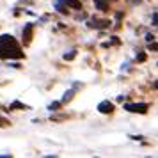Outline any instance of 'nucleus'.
<instances>
[{
    "mask_svg": "<svg viewBox=\"0 0 158 158\" xmlns=\"http://www.w3.org/2000/svg\"><path fill=\"white\" fill-rule=\"evenodd\" d=\"M148 108H149L148 103H128V105H124V110H128V112H135V114H146Z\"/></svg>",
    "mask_w": 158,
    "mask_h": 158,
    "instance_id": "f03ea898",
    "label": "nucleus"
},
{
    "mask_svg": "<svg viewBox=\"0 0 158 158\" xmlns=\"http://www.w3.org/2000/svg\"><path fill=\"white\" fill-rule=\"evenodd\" d=\"M60 105H62V103H60V101H53V103H50V110H59V108H60Z\"/></svg>",
    "mask_w": 158,
    "mask_h": 158,
    "instance_id": "1a4fd4ad",
    "label": "nucleus"
},
{
    "mask_svg": "<svg viewBox=\"0 0 158 158\" xmlns=\"http://www.w3.org/2000/svg\"><path fill=\"white\" fill-rule=\"evenodd\" d=\"M153 25H155V27L158 25V15L156 13H153Z\"/></svg>",
    "mask_w": 158,
    "mask_h": 158,
    "instance_id": "2eb2a0df",
    "label": "nucleus"
},
{
    "mask_svg": "<svg viewBox=\"0 0 158 158\" xmlns=\"http://www.w3.org/2000/svg\"><path fill=\"white\" fill-rule=\"evenodd\" d=\"M75 55H77V52H69L68 55H64V59H66V60H73V59H75Z\"/></svg>",
    "mask_w": 158,
    "mask_h": 158,
    "instance_id": "f8f14e48",
    "label": "nucleus"
},
{
    "mask_svg": "<svg viewBox=\"0 0 158 158\" xmlns=\"http://www.w3.org/2000/svg\"><path fill=\"white\" fill-rule=\"evenodd\" d=\"M146 39H148V41H155V36H153V34H148V36H146Z\"/></svg>",
    "mask_w": 158,
    "mask_h": 158,
    "instance_id": "dca6fc26",
    "label": "nucleus"
},
{
    "mask_svg": "<svg viewBox=\"0 0 158 158\" xmlns=\"http://www.w3.org/2000/svg\"><path fill=\"white\" fill-rule=\"evenodd\" d=\"M108 25H110L108 20H96V18H94L93 22H89V27H91V29H107Z\"/></svg>",
    "mask_w": 158,
    "mask_h": 158,
    "instance_id": "39448f33",
    "label": "nucleus"
},
{
    "mask_svg": "<svg viewBox=\"0 0 158 158\" xmlns=\"http://www.w3.org/2000/svg\"><path fill=\"white\" fill-rule=\"evenodd\" d=\"M55 7H57L59 13H62V15H68V9L62 6V2H57V4H55Z\"/></svg>",
    "mask_w": 158,
    "mask_h": 158,
    "instance_id": "6e6552de",
    "label": "nucleus"
},
{
    "mask_svg": "<svg viewBox=\"0 0 158 158\" xmlns=\"http://www.w3.org/2000/svg\"><path fill=\"white\" fill-rule=\"evenodd\" d=\"M73 94H75V89H71V91H68V93H64V98H62V101H60V103H68V101H71Z\"/></svg>",
    "mask_w": 158,
    "mask_h": 158,
    "instance_id": "0eeeda50",
    "label": "nucleus"
},
{
    "mask_svg": "<svg viewBox=\"0 0 158 158\" xmlns=\"http://www.w3.org/2000/svg\"><path fill=\"white\" fill-rule=\"evenodd\" d=\"M62 4H66V7H71V9H82L80 0H62Z\"/></svg>",
    "mask_w": 158,
    "mask_h": 158,
    "instance_id": "423d86ee",
    "label": "nucleus"
},
{
    "mask_svg": "<svg viewBox=\"0 0 158 158\" xmlns=\"http://www.w3.org/2000/svg\"><path fill=\"white\" fill-rule=\"evenodd\" d=\"M0 126H2V128H6V126H11V123H9L6 117H2V115H0Z\"/></svg>",
    "mask_w": 158,
    "mask_h": 158,
    "instance_id": "9d476101",
    "label": "nucleus"
},
{
    "mask_svg": "<svg viewBox=\"0 0 158 158\" xmlns=\"http://www.w3.org/2000/svg\"><path fill=\"white\" fill-rule=\"evenodd\" d=\"M11 108H23V110H25V108H27V105H23V103H20V101H15V103L11 105Z\"/></svg>",
    "mask_w": 158,
    "mask_h": 158,
    "instance_id": "9b49d317",
    "label": "nucleus"
},
{
    "mask_svg": "<svg viewBox=\"0 0 158 158\" xmlns=\"http://www.w3.org/2000/svg\"><path fill=\"white\" fill-rule=\"evenodd\" d=\"M23 52L20 44L15 41V37L4 34L0 36V59H22Z\"/></svg>",
    "mask_w": 158,
    "mask_h": 158,
    "instance_id": "f257e3e1",
    "label": "nucleus"
},
{
    "mask_svg": "<svg viewBox=\"0 0 158 158\" xmlns=\"http://www.w3.org/2000/svg\"><path fill=\"white\" fill-rule=\"evenodd\" d=\"M146 53H139V55H137V60H139V62H144V60H146Z\"/></svg>",
    "mask_w": 158,
    "mask_h": 158,
    "instance_id": "ddd939ff",
    "label": "nucleus"
},
{
    "mask_svg": "<svg viewBox=\"0 0 158 158\" xmlns=\"http://www.w3.org/2000/svg\"><path fill=\"white\" fill-rule=\"evenodd\" d=\"M156 48H158L156 43H155V41H149V50L151 52H156Z\"/></svg>",
    "mask_w": 158,
    "mask_h": 158,
    "instance_id": "4468645a",
    "label": "nucleus"
},
{
    "mask_svg": "<svg viewBox=\"0 0 158 158\" xmlns=\"http://www.w3.org/2000/svg\"><path fill=\"white\" fill-rule=\"evenodd\" d=\"M98 110H100L101 114H112L114 112V103H110L108 100L101 101L100 105H98Z\"/></svg>",
    "mask_w": 158,
    "mask_h": 158,
    "instance_id": "20e7f679",
    "label": "nucleus"
},
{
    "mask_svg": "<svg viewBox=\"0 0 158 158\" xmlns=\"http://www.w3.org/2000/svg\"><path fill=\"white\" fill-rule=\"evenodd\" d=\"M32 34H34V25L32 23H27L25 27H23V43L25 44H29L30 41H32Z\"/></svg>",
    "mask_w": 158,
    "mask_h": 158,
    "instance_id": "7ed1b4c3",
    "label": "nucleus"
}]
</instances>
